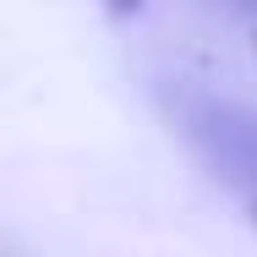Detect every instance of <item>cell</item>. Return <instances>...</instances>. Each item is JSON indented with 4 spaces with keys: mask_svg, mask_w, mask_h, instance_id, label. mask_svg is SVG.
<instances>
[{
    "mask_svg": "<svg viewBox=\"0 0 257 257\" xmlns=\"http://www.w3.org/2000/svg\"><path fill=\"white\" fill-rule=\"evenodd\" d=\"M109 6V17H137L143 11V0H104Z\"/></svg>",
    "mask_w": 257,
    "mask_h": 257,
    "instance_id": "6da1fadb",
    "label": "cell"
}]
</instances>
